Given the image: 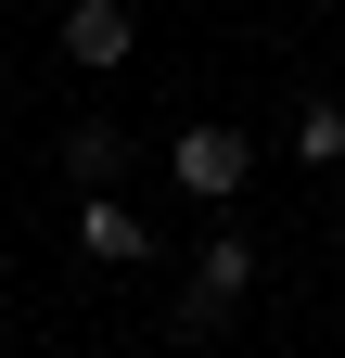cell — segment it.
Wrapping results in <instances>:
<instances>
[{
    "instance_id": "1",
    "label": "cell",
    "mask_w": 345,
    "mask_h": 358,
    "mask_svg": "<svg viewBox=\"0 0 345 358\" xmlns=\"http://www.w3.org/2000/svg\"><path fill=\"white\" fill-rule=\"evenodd\" d=\"M166 179H179L192 205H230L243 179H256V141H243V128H218V115H192L179 141H166Z\"/></svg>"
},
{
    "instance_id": "2",
    "label": "cell",
    "mask_w": 345,
    "mask_h": 358,
    "mask_svg": "<svg viewBox=\"0 0 345 358\" xmlns=\"http://www.w3.org/2000/svg\"><path fill=\"white\" fill-rule=\"evenodd\" d=\"M243 294H256V243H243V231H205L192 282H179V333H218V320H230Z\"/></svg>"
},
{
    "instance_id": "3",
    "label": "cell",
    "mask_w": 345,
    "mask_h": 358,
    "mask_svg": "<svg viewBox=\"0 0 345 358\" xmlns=\"http://www.w3.org/2000/svg\"><path fill=\"white\" fill-rule=\"evenodd\" d=\"M128 52H141V13H128V0H64V64L115 77Z\"/></svg>"
},
{
    "instance_id": "4",
    "label": "cell",
    "mask_w": 345,
    "mask_h": 358,
    "mask_svg": "<svg viewBox=\"0 0 345 358\" xmlns=\"http://www.w3.org/2000/svg\"><path fill=\"white\" fill-rule=\"evenodd\" d=\"M77 243H90L103 268H141V256H154V231H141V205H128V192H90V205H77Z\"/></svg>"
},
{
    "instance_id": "5",
    "label": "cell",
    "mask_w": 345,
    "mask_h": 358,
    "mask_svg": "<svg viewBox=\"0 0 345 358\" xmlns=\"http://www.w3.org/2000/svg\"><path fill=\"white\" fill-rule=\"evenodd\" d=\"M115 166H128V141H115L103 115H77L64 128V179H77V192H115Z\"/></svg>"
},
{
    "instance_id": "6",
    "label": "cell",
    "mask_w": 345,
    "mask_h": 358,
    "mask_svg": "<svg viewBox=\"0 0 345 358\" xmlns=\"http://www.w3.org/2000/svg\"><path fill=\"white\" fill-rule=\"evenodd\" d=\"M294 166H345V103H332V90L294 103Z\"/></svg>"
}]
</instances>
